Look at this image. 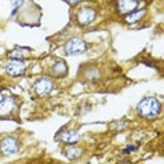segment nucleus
Here are the masks:
<instances>
[{
    "label": "nucleus",
    "instance_id": "9",
    "mask_svg": "<svg viewBox=\"0 0 164 164\" xmlns=\"http://www.w3.org/2000/svg\"><path fill=\"white\" fill-rule=\"evenodd\" d=\"M146 14H147V10H146V8H136L133 11H130V13L123 15V21H125L126 24L140 23L142 20L146 17Z\"/></svg>",
    "mask_w": 164,
    "mask_h": 164
},
{
    "label": "nucleus",
    "instance_id": "10",
    "mask_svg": "<svg viewBox=\"0 0 164 164\" xmlns=\"http://www.w3.org/2000/svg\"><path fill=\"white\" fill-rule=\"evenodd\" d=\"M15 110V101L13 97H3L0 101V116H8Z\"/></svg>",
    "mask_w": 164,
    "mask_h": 164
},
{
    "label": "nucleus",
    "instance_id": "8",
    "mask_svg": "<svg viewBox=\"0 0 164 164\" xmlns=\"http://www.w3.org/2000/svg\"><path fill=\"white\" fill-rule=\"evenodd\" d=\"M57 139L62 142V143H65V145H77L79 140H80V135L77 133L76 130H72V129H67V130H63L59 133Z\"/></svg>",
    "mask_w": 164,
    "mask_h": 164
},
{
    "label": "nucleus",
    "instance_id": "7",
    "mask_svg": "<svg viewBox=\"0 0 164 164\" xmlns=\"http://www.w3.org/2000/svg\"><path fill=\"white\" fill-rule=\"evenodd\" d=\"M139 3H140L139 0H116L115 2V8H116L118 14L125 15L128 13L136 10Z\"/></svg>",
    "mask_w": 164,
    "mask_h": 164
},
{
    "label": "nucleus",
    "instance_id": "5",
    "mask_svg": "<svg viewBox=\"0 0 164 164\" xmlns=\"http://www.w3.org/2000/svg\"><path fill=\"white\" fill-rule=\"evenodd\" d=\"M27 66V62H24L23 59H11L10 57V61H7L6 66H4V70L10 77H20L25 73Z\"/></svg>",
    "mask_w": 164,
    "mask_h": 164
},
{
    "label": "nucleus",
    "instance_id": "17",
    "mask_svg": "<svg viewBox=\"0 0 164 164\" xmlns=\"http://www.w3.org/2000/svg\"><path fill=\"white\" fill-rule=\"evenodd\" d=\"M65 2H66V3H69L70 6H77V4L81 3L83 0H65Z\"/></svg>",
    "mask_w": 164,
    "mask_h": 164
},
{
    "label": "nucleus",
    "instance_id": "18",
    "mask_svg": "<svg viewBox=\"0 0 164 164\" xmlns=\"http://www.w3.org/2000/svg\"><path fill=\"white\" fill-rule=\"evenodd\" d=\"M2 100H3V94H2V93H0V101H2Z\"/></svg>",
    "mask_w": 164,
    "mask_h": 164
},
{
    "label": "nucleus",
    "instance_id": "12",
    "mask_svg": "<svg viewBox=\"0 0 164 164\" xmlns=\"http://www.w3.org/2000/svg\"><path fill=\"white\" fill-rule=\"evenodd\" d=\"M83 154V149L76 147V145H69V147L65 149V156L67 157L69 160H76Z\"/></svg>",
    "mask_w": 164,
    "mask_h": 164
},
{
    "label": "nucleus",
    "instance_id": "14",
    "mask_svg": "<svg viewBox=\"0 0 164 164\" xmlns=\"http://www.w3.org/2000/svg\"><path fill=\"white\" fill-rule=\"evenodd\" d=\"M86 77H87L88 80H97L100 77V72L97 69H88L87 72H86Z\"/></svg>",
    "mask_w": 164,
    "mask_h": 164
},
{
    "label": "nucleus",
    "instance_id": "13",
    "mask_svg": "<svg viewBox=\"0 0 164 164\" xmlns=\"http://www.w3.org/2000/svg\"><path fill=\"white\" fill-rule=\"evenodd\" d=\"M30 52V48H15L11 52H8V56L11 59H24Z\"/></svg>",
    "mask_w": 164,
    "mask_h": 164
},
{
    "label": "nucleus",
    "instance_id": "15",
    "mask_svg": "<svg viewBox=\"0 0 164 164\" xmlns=\"http://www.w3.org/2000/svg\"><path fill=\"white\" fill-rule=\"evenodd\" d=\"M23 3H24V0H10V4H11V7H13L11 15H15V14H17L20 6H21Z\"/></svg>",
    "mask_w": 164,
    "mask_h": 164
},
{
    "label": "nucleus",
    "instance_id": "6",
    "mask_svg": "<svg viewBox=\"0 0 164 164\" xmlns=\"http://www.w3.org/2000/svg\"><path fill=\"white\" fill-rule=\"evenodd\" d=\"M54 87H55V83L49 76H42L41 79H38V80L34 83V86H32L34 93L39 97H45V96H48V94H51L52 90H54Z\"/></svg>",
    "mask_w": 164,
    "mask_h": 164
},
{
    "label": "nucleus",
    "instance_id": "3",
    "mask_svg": "<svg viewBox=\"0 0 164 164\" xmlns=\"http://www.w3.org/2000/svg\"><path fill=\"white\" fill-rule=\"evenodd\" d=\"M96 17H97V11L93 7H90V6H84V7L77 8L76 15H74L77 24L81 25V27L91 25L96 21Z\"/></svg>",
    "mask_w": 164,
    "mask_h": 164
},
{
    "label": "nucleus",
    "instance_id": "11",
    "mask_svg": "<svg viewBox=\"0 0 164 164\" xmlns=\"http://www.w3.org/2000/svg\"><path fill=\"white\" fill-rule=\"evenodd\" d=\"M51 73H52V76L55 77H66L67 74V65H66L65 61H57L52 69H51Z\"/></svg>",
    "mask_w": 164,
    "mask_h": 164
},
{
    "label": "nucleus",
    "instance_id": "1",
    "mask_svg": "<svg viewBox=\"0 0 164 164\" xmlns=\"http://www.w3.org/2000/svg\"><path fill=\"white\" fill-rule=\"evenodd\" d=\"M161 103L160 100L154 97H146L140 100L136 105V112L140 118L145 119H156L161 114Z\"/></svg>",
    "mask_w": 164,
    "mask_h": 164
},
{
    "label": "nucleus",
    "instance_id": "16",
    "mask_svg": "<svg viewBox=\"0 0 164 164\" xmlns=\"http://www.w3.org/2000/svg\"><path fill=\"white\" fill-rule=\"evenodd\" d=\"M136 149H137V146H132V145H129L125 150H123V154H128V153H130V152H135Z\"/></svg>",
    "mask_w": 164,
    "mask_h": 164
},
{
    "label": "nucleus",
    "instance_id": "2",
    "mask_svg": "<svg viewBox=\"0 0 164 164\" xmlns=\"http://www.w3.org/2000/svg\"><path fill=\"white\" fill-rule=\"evenodd\" d=\"M88 49L87 42L83 38L79 37H73L65 44V52L69 56H77V55H83Z\"/></svg>",
    "mask_w": 164,
    "mask_h": 164
},
{
    "label": "nucleus",
    "instance_id": "4",
    "mask_svg": "<svg viewBox=\"0 0 164 164\" xmlns=\"http://www.w3.org/2000/svg\"><path fill=\"white\" fill-rule=\"evenodd\" d=\"M20 150V140L15 136H4L0 140V153L4 157H11Z\"/></svg>",
    "mask_w": 164,
    "mask_h": 164
}]
</instances>
